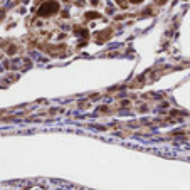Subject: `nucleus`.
<instances>
[{
    "label": "nucleus",
    "instance_id": "6",
    "mask_svg": "<svg viewBox=\"0 0 190 190\" xmlns=\"http://www.w3.org/2000/svg\"><path fill=\"white\" fill-rule=\"evenodd\" d=\"M167 0H157V4H165Z\"/></svg>",
    "mask_w": 190,
    "mask_h": 190
},
{
    "label": "nucleus",
    "instance_id": "5",
    "mask_svg": "<svg viewBox=\"0 0 190 190\" xmlns=\"http://www.w3.org/2000/svg\"><path fill=\"white\" fill-rule=\"evenodd\" d=\"M130 2H133V4H141L143 0H130Z\"/></svg>",
    "mask_w": 190,
    "mask_h": 190
},
{
    "label": "nucleus",
    "instance_id": "1",
    "mask_svg": "<svg viewBox=\"0 0 190 190\" xmlns=\"http://www.w3.org/2000/svg\"><path fill=\"white\" fill-rule=\"evenodd\" d=\"M57 10H59V4L54 2V0H49V2H44V4L39 7L37 14L41 17H49V15H52V14H56Z\"/></svg>",
    "mask_w": 190,
    "mask_h": 190
},
{
    "label": "nucleus",
    "instance_id": "4",
    "mask_svg": "<svg viewBox=\"0 0 190 190\" xmlns=\"http://www.w3.org/2000/svg\"><path fill=\"white\" fill-rule=\"evenodd\" d=\"M116 4L121 7H126V0H116Z\"/></svg>",
    "mask_w": 190,
    "mask_h": 190
},
{
    "label": "nucleus",
    "instance_id": "2",
    "mask_svg": "<svg viewBox=\"0 0 190 190\" xmlns=\"http://www.w3.org/2000/svg\"><path fill=\"white\" fill-rule=\"evenodd\" d=\"M109 34H111L109 31H104V32H101V34L98 36V42H103L104 39H106V37H109Z\"/></svg>",
    "mask_w": 190,
    "mask_h": 190
},
{
    "label": "nucleus",
    "instance_id": "3",
    "mask_svg": "<svg viewBox=\"0 0 190 190\" xmlns=\"http://www.w3.org/2000/svg\"><path fill=\"white\" fill-rule=\"evenodd\" d=\"M86 19H99V14H98V12H87Z\"/></svg>",
    "mask_w": 190,
    "mask_h": 190
}]
</instances>
